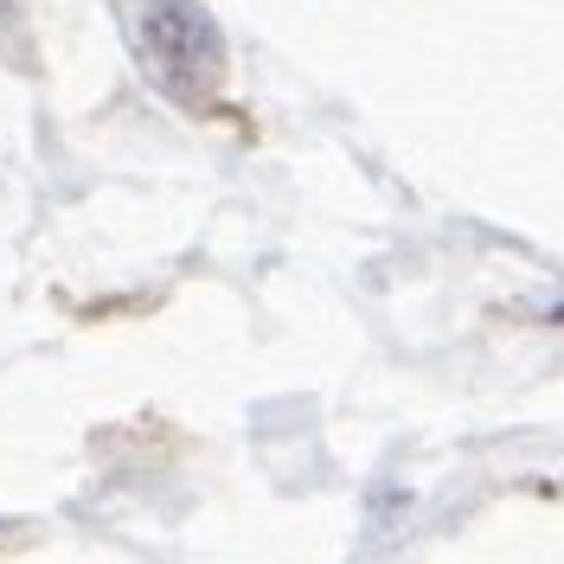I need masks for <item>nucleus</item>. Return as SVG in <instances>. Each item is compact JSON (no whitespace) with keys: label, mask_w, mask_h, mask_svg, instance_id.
<instances>
[{"label":"nucleus","mask_w":564,"mask_h":564,"mask_svg":"<svg viewBox=\"0 0 564 564\" xmlns=\"http://www.w3.org/2000/svg\"><path fill=\"white\" fill-rule=\"evenodd\" d=\"M141 45H148V58L161 65V77L180 84V90L206 84L212 70H218V58H225L212 20L193 0H148V13H141Z\"/></svg>","instance_id":"obj_1"}]
</instances>
